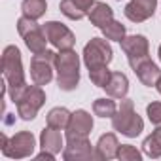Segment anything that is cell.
I'll return each mask as SVG.
<instances>
[{"label":"cell","mask_w":161,"mask_h":161,"mask_svg":"<svg viewBox=\"0 0 161 161\" xmlns=\"http://www.w3.org/2000/svg\"><path fill=\"white\" fill-rule=\"evenodd\" d=\"M2 74H4V80L8 84V95L15 103L27 87L21 51L17 46H8L4 49V53H2Z\"/></svg>","instance_id":"cell-1"},{"label":"cell","mask_w":161,"mask_h":161,"mask_svg":"<svg viewBox=\"0 0 161 161\" xmlns=\"http://www.w3.org/2000/svg\"><path fill=\"white\" fill-rule=\"evenodd\" d=\"M55 72L59 89L74 91L80 84V55L74 49L59 51L55 59Z\"/></svg>","instance_id":"cell-2"},{"label":"cell","mask_w":161,"mask_h":161,"mask_svg":"<svg viewBox=\"0 0 161 161\" xmlns=\"http://www.w3.org/2000/svg\"><path fill=\"white\" fill-rule=\"evenodd\" d=\"M112 127H114V131H118L129 138H135L144 131V121L135 112V104L131 99H121L118 112L112 118Z\"/></svg>","instance_id":"cell-3"},{"label":"cell","mask_w":161,"mask_h":161,"mask_svg":"<svg viewBox=\"0 0 161 161\" xmlns=\"http://www.w3.org/2000/svg\"><path fill=\"white\" fill-rule=\"evenodd\" d=\"M0 140H2V153L10 159L31 157L34 148H36V140H34V135L31 131H19L10 138L6 133H2Z\"/></svg>","instance_id":"cell-4"},{"label":"cell","mask_w":161,"mask_h":161,"mask_svg":"<svg viewBox=\"0 0 161 161\" xmlns=\"http://www.w3.org/2000/svg\"><path fill=\"white\" fill-rule=\"evenodd\" d=\"M82 57H84V64L87 66V70H93V68L108 66L114 59V51H112V46L108 44V40L91 38L86 44Z\"/></svg>","instance_id":"cell-5"},{"label":"cell","mask_w":161,"mask_h":161,"mask_svg":"<svg viewBox=\"0 0 161 161\" xmlns=\"http://www.w3.org/2000/svg\"><path fill=\"white\" fill-rule=\"evenodd\" d=\"M46 103V93L42 89V86H27L25 91L19 95V99L15 101V106H17V114L21 119L25 121H31L36 118L38 110L44 106Z\"/></svg>","instance_id":"cell-6"},{"label":"cell","mask_w":161,"mask_h":161,"mask_svg":"<svg viewBox=\"0 0 161 161\" xmlns=\"http://www.w3.org/2000/svg\"><path fill=\"white\" fill-rule=\"evenodd\" d=\"M17 32L21 34V38L25 40V46L32 51V53H42L46 51V31L44 27H40L34 19L31 17H19L17 19Z\"/></svg>","instance_id":"cell-7"},{"label":"cell","mask_w":161,"mask_h":161,"mask_svg":"<svg viewBox=\"0 0 161 161\" xmlns=\"http://www.w3.org/2000/svg\"><path fill=\"white\" fill-rule=\"evenodd\" d=\"M55 59L57 53L55 51H42V53H34L31 59V80L36 86H47L53 80V70H55Z\"/></svg>","instance_id":"cell-8"},{"label":"cell","mask_w":161,"mask_h":161,"mask_svg":"<svg viewBox=\"0 0 161 161\" xmlns=\"http://www.w3.org/2000/svg\"><path fill=\"white\" fill-rule=\"evenodd\" d=\"M119 44H121V49L127 55V61H129L131 68H135L142 61L150 59L148 57L150 55V44H148L146 36H142V34H131V36H125Z\"/></svg>","instance_id":"cell-9"},{"label":"cell","mask_w":161,"mask_h":161,"mask_svg":"<svg viewBox=\"0 0 161 161\" xmlns=\"http://www.w3.org/2000/svg\"><path fill=\"white\" fill-rule=\"evenodd\" d=\"M66 161H91L95 159V150L89 142V136H68L63 150Z\"/></svg>","instance_id":"cell-10"},{"label":"cell","mask_w":161,"mask_h":161,"mask_svg":"<svg viewBox=\"0 0 161 161\" xmlns=\"http://www.w3.org/2000/svg\"><path fill=\"white\" fill-rule=\"evenodd\" d=\"M44 31H46L47 42L59 51L72 49L74 44H76V36L72 34V31L68 27H64L63 23H59V21H47L44 25Z\"/></svg>","instance_id":"cell-11"},{"label":"cell","mask_w":161,"mask_h":161,"mask_svg":"<svg viewBox=\"0 0 161 161\" xmlns=\"http://www.w3.org/2000/svg\"><path fill=\"white\" fill-rule=\"evenodd\" d=\"M93 131V118L86 110H76L70 116V121L64 129V136H89Z\"/></svg>","instance_id":"cell-12"},{"label":"cell","mask_w":161,"mask_h":161,"mask_svg":"<svg viewBox=\"0 0 161 161\" xmlns=\"http://www.w3.org/2000/svg\"><path fill=\"white\" fill-rule=\"evenodd\" d=\"M155 8H157V0H131L125 6L123 14L129 21L142 23V21H146L153 15Z\"/></svg>","instance_id":"cell-13"},{"label":"cell","mask_w":161,"mask_h":161,"mask_svg":"<svg viewBox=\"0 0 161 161\" xmlns=\"http://www.w3.org/2000/svg\"><path fill=\"white\" fill-rule=\"evenodd\" d=\"M95 0H61L59 10L64 17L72 21H80L86 15H89V10L93 8Z\"/></svg>","instance_id":"cell-14"},{"label":"cell","mask_w":161,"mask_h":161,"mask_svg":"<svg viewBox=\"0 0 161 161\" xmlns=\"http://www.w3.org/2000/svg\"><path fill=\"white\" fill-rule=\"evenodd\" d=\"M118 150H119L118 136L114 133H106L99 138V142L95 146V159H103V161L114 159V157H118Z\"/></svg>","instance_id":"cell-15"},{"label":"cell","mask_w":161,"mask_h":161,"mask_svg":"<svg viewBox=\"0 0 161 161\" xmlns=\"http://www.w3.org/2000/svg\"><path fill=\"white\" fill-rule=\"evenodd\" d=\"M135 74H136V78L140 80V82L146 86V87H152V86H155V82L161 78V70H159V66L152 61V59H146V61H142L140 64H136L135 68Z\"/></svg>","instance_id":"cell-16"},{"label":"cell","mask_w":161,"mask_h":161,"mask_svg":"<svg viewBox=\"0 0 161 161\" xmlns=\"http://www.w3.org/2000/svg\"><path fill=\"white\" fill-rule=\"evenodd\" d=\"M40 146H42V150L51 152V153H55V155H57L61 150H64L61 129H53V127L47 125V127L40 133Z\"/></svg>","instance_id":"cell-17"},{"label":"cell","mask_w":161,"mask_h":161,"mask_svg":"<svg viewBox=\"0 0 161 161\" xmlns=\"http://www.w3.org/2000/svg\"><path fill=\"white\" fill-rule=\"evenodd\" d=\"M104 91L112 99H125L129 91V80L123 72H112L108 84L104 86Z\"/></svg>","instance_id":"cell-18"},{"label":"cell","mask_w":161,"mask_h":161,"mask_svg":"<svg viewBox=\"0 0 161 161\" xmlns=\"http://www.w3.org/2000/svg\"><path fill=\"white\" fill-rule=\"evenodd\" d=\"M87 17H89V21H91V25L103 29L106 23H110V21L114 19V10H112L108 4H104V2H95L93 8L89 10V15H87Z\"/></svg>","instance_id":"cell-19"},{"label":"cell","mask_w":161,"mask_h":161,"mask_svg":"<svg viewBox=\"0 0 161 161\" xmlns=\"http://www.w3.org/2000/svg\"><path fill=\"white\" fill-rule=\"evenodd\" d=\"M21 12H23L25 17H31V19L38 21L47 12V2L46 0H23L21 2Z\"/></svg>","instance_id":"cell-20"},{"label":"cell","mask_w":161,"mask_h":161,"mask_svg":"<svg viewBox=\"0 0 161 161\" xmlns=\"http://www.w3.org/2000/svg\"><path fill=\"white\" fill-rule=\"evenodd\" d=\"M70 116H72V114H70L66 108L57 106V108H51V110H49L46 121H47V125L53 127V129H66V125H68V121H70Z\"/></svg>","instance_id":"cell-21"},{"label":"cell","mask_w":161,"mask_h":161,"mask_svg":"<svg viewBox=\"0 0 161 161\" xmlns=\"http://www.w3.org/2000/svg\"><path fill=\"white\" fill-rule=\"evenodd\" d=\"M142 150L150 157H161V127H155V131H152V135L144 138Z\"/></svg>","instance_id":"cell-22"},{"label":"cell","mask_w":161,"mask_h":161,"mask_svg":"<svg viewBox=\"0 0 161 161\" xmlns=\"http://www.w3.org/2000/svg\"><path fill=\"white\" fill-rule=\"evenodd\" d=\"M101 31H103L104 38L106 40H112V42H121L125 38V25H121L116 19H112L110 23H106Z\"/></svg>","instance_id":"cell-23"},{"label":"cell","mask_w":161,"mask_h":161,"mask_svg":"<svg viewBox=\"0 0 161 161\" xmlns=\"http://www.w3.org/2000/svg\"><path fill=\"white\" fill-rule=\"evenodd\" d=\"M93 112L99 118H114V114L118 112V106L112 101V97L110 99H97L93 103Z\"/></svg>","instance_id":"cell-24"},{"label":"cell","mask_w":161,"mask_h":161,"mask_svg":"<svg viewBox=\"0 0 161 161\" xmlns=\"http://www.w3.org/2000/svg\"><path fill=\"white\" fill-rule=\"evenodd\" d=\"M110 76H112V72L108 70V66H101V68H93V70H89V78H91L93 86L103 87V89H104V86L108 84Z\"/></svg>","instance_id":"cell-25"},{"label":"cell","mask_w":161,"mask_h":161,"mask_svg":"<svg viewBox=\"0 0 161 161\" xmlns=\"http://www.w3.org/2000/svg\"><path fill=\"white\" fill-rule=\"evenodd\" d=\"M118 159L119 161H140L142 153L131 144H121L119 150H118Z\"/></svg>","instance_id":"cell-26"},{"label":"cell","mask_w":161,"mask_h":161,"mask_svg":"<svg viewBox=\"0 0 161 161\" xmlns=\"http://www.w3.org/2000/svg\"><path fill=\"white\" fill-rule=\"evenodd\" d=\"M146 114L155 127H161V103H150L146 106Z\"/></svg>","instance_id":"cell-27"},{"label":"cell","mask_w":161,"mask_h":161,"mask_svg":"<svg viewBox=\"0 0 161 161\" xmlns=\"http://www.w3.org/2000/svg\"><path fill=\"white\" fill-rule=\"evenodd\" d=\"M36 159H47V161H53V159H55V153L42 150V153H38V155H36Z\"/></svg>","instance_id":"cell-28"},{"label":"cell","mask_w":161,"mask_h":161,"mask_svg":"<svg viewBox=\"0 0 161 161\" xmlns=\"http://www.w3.org/2000/svg\"><path fill=\"white\" fill-rule=\"evenodd\" d=\"M153 87H155V89H157V93L161 95V78H159L157 82H155V86H153Z\"/></svg>","instance_id":"cell-29"},{"label":"cell","mask_w":161,"mask_h":161,"mask_svg":"<svg viewBox=\"0 0 161 161\" xmlns=\"http://www.w3.org/2000/svg\"><path fill=\"white\" fill-rule=\"evenodd\" d=\"M157 55H159V61H161V44H159V47H157Z\"/></svg>","instance_id":"cell-30"}]
</instances>
